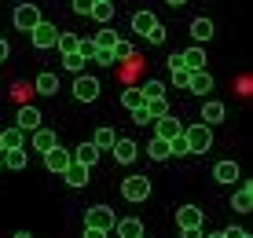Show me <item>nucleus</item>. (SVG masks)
<instances>
[{
	"label": "nucleus",
	"instance_id": "nucleus-1",
	"mask_svg": "<svg viewBox=\"0 0 253 238\" xmlns=\"http://www.w3.org/2000/svg\"><path fill=\"white\" fill-rule=\"evenodd\" d=\"M184 139H187V151L191 154H206L209 147H213V132H209V125H191V128H184Z\"/></svg>",
	"mask_w": 253,
	"mask_h": 238
},
{
	"label": "nucleus",
	"instance_id": "nucleus-2",
	"mask_svg": "<svg viewBox=\"0 0 253 238\" xmlns=\"http://www.w3.org/2000/svg\"><path fill=\"white\" fill-rule=\"evenodd\" d=\"M114 224H118V213L110 205H92L84 216V227H95V231H114Z\"/></svg>",
	"mask_w": 253,
	"mask_h": 238
},
{
	"label": "nucleus",
	"instance_id": "nucleus-3",
	"mask_svg": "<svg viewBox=\"0 0 253 238\" xmlns=\"http://www.w3.org/2000/svg\"><path fill=\"white\" fill-rule=\"evenodd\" d=\"M121 198L125 201H147L151 198V180H147V176H128V180L121 183Z\"/></svg>",
	"mask_w": 253,
	"mask_h": 238
},
{
	"label": "nucleus",
	"instance_id": "nucleus-4",
	"mask_svg": "<svg viewBox=\"0 0 253 238\" xmlns=\"http://www.w3.org/2000/svg\"><path fill=\"white\" fill-rule=\"evenodd\" d=\"M41 19H44V15H41V7H37V4H19V7H15V15H11L15 30H22V33H30Z\"/></svg>",
	"mask_w": 253,
	"mask_h": 238
},
{
	"label": "nucleus",
	"instance_id": "nucleus-5",
	"mask_svg": "<svg viewBox=\"0 0 253 238\" xmlns=\"http://www.w3.org/2000/svg\"><path fill=\"white\" fill-rule=\"evenodd\" d=\"M30 40H33V48H55V40H59V26H51V22H44L41 19L37 26L30 30Z\"/></svg>",
	"mask_w": 253,
	"mask_h": 238
},
{
	"label": "nucleus",
	"instance_id": "nucleus-6",
	"mask_svg": "<svg viewBox=\"0 0 253 238\" xmlns=\"http://www.w3.org/2000/svg\"><path fill=\"white\" fill-rule=\"evenodd\" d=\"M74 95L81 103H92L99 95V77H88V74H77L74 77Z\"/></svg>",
	"mask_w": 253,
	"mask_h": 238
},
{
	"label": "nucleus",
	"instance_id": "nucleus-7",
	"mask_svg": "<svg viewBox=\"0 0 253 238\" xmlns=\"http://www.w3.org/2000/svg\"><path fill=\"white\" fill-rule=\"evenodd\" d=\"M231 209L235 213H253V180L239 183V191L231 195Z\"/></svg>",
	"mask_w": 253,
	"mask_h": 238
},
{
	"label": "nucleus",
	"instance_id": "nucleus-8",
	"mask_svg": "<svg viewBox=\"0 0 253 238\" xmlns=\"http://www.w3.org/2000/svg\"><path fill=\"white\" fill-rule=\"evenodd\" d=\"M154 128H158V139H165V143H169V139H176L180 132H184V125H180L176 114H165V118H158V121H154Z\"/></svg>",
	"mask_w": 253,
	"mask_h": 238
},
{
	"label": "nucleus",
	"instance_id": "nucleus-9",
	"mask_svg": "<svg viewBox=\"0 0 253 238\" xmlns=\"http://www.w3.org/2000/svg\"><path fill=\"white\" fill-rule=\"evenodd\" d=\"M110 151H114V158H118V165H132V161H136V154H139V147L132 143V139L118 136V139H114V147H110Z\"/></svg>",
	"mask_w": 253,
	"mask_h": 238
},
{
	"label": "nucleus",
	"instance_id": "nucleus-10",
	"mask_svg": "<svg viewBox=\"0 0 253 238\" xmlns=\"http://www.w3.org/2000/svg\"><path fill=\"white\" fill-rule=\"evenodd\" d=\"M70 161H74V158H70L63 147H51V151L44 154V165H48V172H55V176H63L66 169H70Z\"/></svg>",
	"mask_w": 253,
	"mask_h": 238
},
{
	"label": "nucleus",
	"instance_id": "nucleus-11",
	"mask_svg": "<svg viewBox=\"0 0 253 238\" xmlns=\"http://www.w3.org/2000/svg\"><path fill=\"white\" fill-rule=\"evenodd\" d=\"M180 63H184V70H191V74H198V70H206V48H187L180 51Z\"/></svg>",
	"mask_w": 253,
	"mask_h": 238
},
{
	"label": "nucleus",
	"instance_id": "nucleus-12",
	"mask_svg": "<svg viewBox=\"0 0 253 238\" xmlns=\"http://www.w3.org/2000/svg\"><path fill=\"white\" fill-rule=\"evenodd\" d=\"M15 128H22V132H37V128H41V110H37V107H22V110H19V118H15Z\"/></svg>",
	"mask_w": 253,
	"mask_h": 238
},
{
	"label": "nucleus",
	"instance_id": "nucleus-13",
	"mask_svg": "<svg viewBox=\"0 0 253 238\" xmlns=\"http://www.w3.org/2000/svg\"><path fill=\"white\" fill-rule=\"evenodd\" d=\"M176 224H180V231H184V227H202V209L198 205H180L176 209Z\"/></svg>",
	"mask_w": 253,
	"mask_h": 238
},
{
	"label": "nucleus",
	"instance_id": "nucleus-14",
	"mask_svg": "<svg viewBox=\"0 0 253 238\" xmlns=\"http://www.w3.org/2000/svg\"><path fill=\"white\" fill-rule=\"evenodd\" d=\"M213 33H216L213 19H195V22H191V37H195V44H198V48H202L206 40H213Z\"/></svg>",
	"mask_w": 253,
	"mask_h": 238
},
{
	"label": "nucleus",
	"instance_id": "nucleus-15",
	"mask_svg": "<svg viewBox=\"0 0 253 238\" xmlns=\"http://www.w3.org/2000/svg\"><path fill=\"white\" fill-rule=\"evenodd\" d=\"M224 114H228V110H224L220 99H206V103H202V125H220Z\"/></svg>",
	"mask_w": 253,
	"mask_h": 238
},
{
	"label": "nucleus",
	"instance_id": "nucleus-16",
	"mask_svg": "<svg viewBox=\"0 0 253 238\" xmlns=\"http://www.w3.org/2000/svg\"><path fill=\"white\" fill-rule=\"evenodd\" d=\"M213 180L235 187V180H239V165H235V161H216V165H213Z\"/></svg>",
	"mask_w": 253,
	"mask_h": 238
},
{
	"label": "nucleus",
	"instance_id": "nucleus-17",
	"mask_svg": "<svg viewBox=\"0 0 253 238\" xmlns=\"http://www.w3.org/2000/svg\"><path fill=\"white\" fill-rule=\"evenodd\" d=\"M0 147H4V151H22V147H26V132L22 128H4V132H0Z\"/></svg>",
	"mask_w": 253,
	"mask_h": 238
},
{
	"label": "nucleus",
	"instance_id": "nucleus-18",
	"mask_svg": "<svg viewBox=\"0 0 253 238\" xmlns=\"http://www.w3.org/2000/svg\"><path fill=\"white\" fill-rule=\"evenodd\" d=\"M114 231H118V238H143V224L136 216H125L114 224Z\"/></svg>",
	"mask_w": 253,
	"mask_h": 238
},
{
	"label": "nucleus",
	"instance_id": "nucleus-19",
	"mask_svg": "<svg viewBox=\"0 0 253 238\" xmlns=\"http://www.w3.org/2000/svg\"><path fill=\"white\" fill-rule=\"evenodd\" d=\"M51 147H59V136L51 128H37L33 132V151H41V154H48Z\"/></svg>",
	"mask_w": 253,
	"mask_h": 238
},
{
	"label": "nucleus",
	"instance_id": "nucleus-20",
	"mask_svg": "<svg viewBox=\"0 0 253 238\" xmlns=\"http://www.w3.org/2000/svg\"><path fill=\"white\" fill-rule=\"evenodd\" d=\"M158 26V19H154V11H136L132 15V33H139V37H147V33Z\"/></svg>",
	"mask_w": 253,
	"mask_h": 238
},
{
	"label": "nucleus",
	"instance_id": "nucleus-21",
	"mask_svg": "<svg viewBox=\"0 0 253 238\" xmlns=\"http://www.w3.org/2000/svg\"><path fill=\"white\" fill-rule=\"evenodd\" d=\"M187 92H195V95H206V92H213V77H209L206 70L191 74V81H187Z\"/></svg>",
	"mask_w": 253,
	"mask_h": 238
},
{
	"label": "nucleus",
	"instance_id": "nucleus-22",
	"mask_svg": "<svg viewBox=\"0 0 253 238\" xmlns=\"http://www.w3.org/2000/svg\"><path fill=\"white\" fill-rule=\"evenodd\" d=\"M33 88H37V95H55L59 92V77L55 74H37V81H33Z\"/></svg>",
	"mask_w": 253,
	"mask_h": 238
},
{
	"label": "nucleus",
	"instance_id": "nucleus-23",
	"mask_svg": "<svg viewBox=\"0 0 253 238\" xmlns=\"http://www.w3.org/2000/svg\"><path fill=\"white\" fill-rule=\"evenodd\" d=\"M63 180L70 183V187H84V183H88V169L77 165V161H70V169L63 172Z\"/></svg>",
	"mask_w": 253,
	"mask_h": 238
},
{
	"label": "nucleus",
	"instance_id": "nucleus-24",
	"mask_svg": "<svg viewBox=\"0 0 253 238\" xmlns=\"http://www.w3.org/2000/svg\"><path fill=\"white\" fill-rule=\"evenodd\" d=\"M74 161L84 165V169H92V165L99 161V151H95L92 143H81V147H77V154H74Z\"/></svg>",
	"mask_w": 253,
	"mask_h": 238
},
{
	"label": "nucleus",
	"instance_id": "nucleus-25",
	"mask_svg": "<svg viewBox=\"0 0 253 238\" xmlns=\"http://www.w3.org/2000/svg\"><path fill=\"white\" fill-rule=\"evenodd\" d=\"M147 154H151V161H169V143H165V139H158V136H154L151 139V143H147Z\"/></svg>",
	"mask_w": 253,
	"mask_h": 238
},
{
	"label": "nucleus",
	"instance_id": "nucleus-26",
	"mask_svg": "<svg viewBox=\"0 0 253 238\" xmlns=\"http://www.w3.org/2000/svg\"><path fill=\"white\" fill-rule=\"evenodd\" d=\"M26 161H30L26 147H22V151H4V165H7V169H15V172H19V169H26Z\"/></svg>",
	"mask_w": 253,
	"mask_h": 238
},
{
	"label": "nucleus",
	"instance_id": "nucleus-27",
	"mask_svg": "<svg viewBox=\"0 0 253 238\" xmlns=\"http://www.w3.org/2000/svg\"><path fill=\"white\" fill-rule=\"evenodd\" d=\"M143 107H147V114H151V121H158V118H165V114H172L169 103H165V95H158V99H147Z\"/></svg>",
	"mask_w": 253,
	"mask_h": 238
},
{
	"label": "nucleus",
	"instance_id": "nucleus-28",
	"mask_svg": "<svg viewBox=\"0 0 253 238\" xmlns=\"http://www.w3.org/2000/svg\"><path fill=\"white\" fill-rule=\"evenodd\" d=\"M114 128H99V132H95V136H92V147H95V151H110V147H114Z\"/></svg>",
	"mask_w": 253,
	"mask_h": 238
},
{
	"label": "nucleus",
	"instance_id": "nucleus-29",
	"mask_svg": "<svg viewBox=\"0 0 253 238\" xmlns=\"http://www.w3.org/2000/svg\"><path fill=\"white\" fill-rule=\"evenodd\" d=\"M92 44H95V48H114V44H118V33L110 30V26H99V33L92 37Z\"/></svg>",
	"mask_w": 253,
	"mask_h": 238
},
{
	"label": "nucleus",
	"instance_id": "nucleus-30",
	"mask_svg": "<svg viewBox=\"0 0 253 238\" xmlns=\"http://www.w3.org/2000/svg\"><path fill=\"white\" fill-rule=\"evenodd\" d=\"M88 19H95L99 26H107L110 19H114V4H92V11H88Z\"/></svg>",
	"mask_w": 253,
	"mask_h": 238
},
{
	"label": "nucleus",
	"instance_id": "nucleus-31",
	"mask_svg": "<svg viewBox=\"0 0 253 238\" xmlns=\"http://www.w3.org/2000/svg\"><path fill=\"white\" fill-rule=\"evenodd\" d=\"M139 92H143V103H147V99H158V95H165V84L158 81V77H151V81L139 88Z\"/></svg>",
	"mask_w": 253,
	"mask_h": 238
},
{
	"label": "nucleus",
	"instance_id": "nucleus-32",
	"mask_svg": "<svg viewBox=\"0 0 253 238\" xmlns=\"http://www.w3.org/2000/svg\"><path fill=\"white\" fill-rule=\"evenodd\" d=\"M77 40H81V37H74V33H59L55 48L63 51V55H74V51H77Z\"/></svg>",
	"mask_w": 253,
	"mask_h": 238
},
{
	"label": "nucleus",
	"instance_id": "nucleus-33",
	"mask_svg": "<svg viewBox=\"0 0 253 238\" xmlns=\"http://www.w3.org/2000/svg\"><path fill=\"white\" fill-rule=\"evenodd\" d=\"M121 107H128V110L143 107V92H139V88H128V92H121Z\"/></svg>",
	"mask_w": 253,
	"mask_h": 238
},
{
	"label": "nucleus",
	"instance_id": "nucleus-34",
	"mask_svg": "<svg viewBox=\"0 0 253 238\" xmlns=\"http://www.w3.org/2000/svg\"><path fill=\"white\" fill-rule=\"evenodd\" d=\"M63 70H66V74H84V59L81 55H77V51H74V55H63Z\"/></svg>",
	"mask_w": 253,
	"mask_h": 238
},
{
	"label": "nucleus",
	"instance_id": "nucleus-35",
	"mask_svg": "<svg viewBox=\"0 0 253 238\" xmlns=\"http://www.w3.org/2000/svg\"><path fill=\"white\" fill-rule=\"evenodd\" d=\"M92 63H99V66H114V51H110V48H95V51H92Z\"/></svg>",
	"mask_w": 253,
	"mask_h": 238
},
{
	"label": "nucleus",
	"instance_id": "nucleus-36",
	"mask_svg": "<svg viewBox=\"0 0 253 238\" xmlns=\"http://www.w3.org/2000/svg\"><path fill=\"white\" fill-rule=\"evenodd\" d=\"M110 51H114V63L118 59H132V40H118Z\"/></svg>",
	"mask_w": 253,
	"mask_h": 238
},
{
	"label": "nucleus",
	"instance_id": "nucleus-37",
	"mask_svg": "<svg viewBox=\"0 0 253 238\" xmlns=\"http://www.w3.org/2000/svg\"><path fill=\"white\" fill-rule=\"evenodd\" d=\"M169 74H172V84H176V88H187V81H191V70L176 66V70H169Z\"/></svg>",
	"mask_w": 253,
	"mask_h": 238
},
{
	"label": "nucleus",
	"instance_id": "nucleus-38",
	"mask_svg": "<svg viewBox=\"0 0 253 238\" xmlns=\"http://www.w3.org/2000/svg\"><path fill=\"white\" fill-rule=\"evenodd\" d=\"M165 37H169V30H165V26L158 22V26H154V30L151 33H147V40H151V44H165Z\"/></svg>",
	"mask_w": 253,
	"mask_h": 238
},
{
	"label": "nucleus",
	"instance_id": "nucleus-39",
	"mask_svg": "<svg viewBox=\"0 0 253 238\" xmlns=\"http://www.w3.org/2000/svg\"><path fill=\"white\" fill-rule=\"evenodd\" d=\"M132 121H136V125H154L151 114H147V107H136V110H132Z\"/></svg>",
	"mask_w": 253,
	"mask_h": 238
},
{
	"label": "nucleus",
	"instance_id": "nucleus-40",
	"mask_svg": "<svg viewBox=\"0 0 253 238\" xmlns=\"http://www.w3.org/2000/svg\"><path fill=\"white\" fill-rule=\"evenodd\" d=\"M70 7H74V15H88L92 11V0H70Z\"/></svg>",
	"mask_w": 253,
	"mask_h": 238
},
{
	"label": "nucleus",
	"instance_id": "nucleus-41",
	"mask_svg": "<svg viewBox=\"0 0 253 238\" xmlns=\"http://www.w3.org/2000/svg\"><path fill=\"white\" fill-rule=\"evenodd\" d=\"M180 238H206V235H202V227H184Z\"/></svg>",
	"mask_w": 253,
	"mask_h": 238
},
{
	"label": "nucleus",
	"instance_id": "nucleus-42",
	"mask_svg": "<svg viewBox=\"0 0 253 238\" xmlns=\"http://www.w3.org/2000/svg\"><path fill=\"white\" fill-rule=\"evenodd\" d=\"M7 55H11V44H7L4 37H0V63H7Z\"/></svg>",
	"mask_w": 253,
	"mask_h": 238
},
{
	"label": "nucleus",
	"instance_id": "nucleus-43",
	"mask_svg": "<svg viewBox=\"0 0 253 238\" xmlns=\"http://www.w3.org/2000/svg\"><path fill=\"white\" fill-rule=\"evenodd\" d=\"M110 231H95V227H84V238H107Z\"/></svg>",
	"mask_w": 253,
	"mask_h": 238
},
{
	"label": "nucleus",
	"instance_id": "nucleus-44",
	"mask_svg": "<svg viewBox=\"0 0 253 238\" xmlns=\"http://www.w3.org/2000/svg\"><path fill=\"white\" fill-rule=\"evenodd\" d=\"M165 4H169V7H184L187 0H165Z\"/></svg>",
	"mask_w": 253,
	"mask_h": 238
},
{
	"label": "nucleus",
	"instance_id": "nucleus-45",
	"mask_svg": "<svg viewBox=\"0 0 253 238\" xmlns=\"http://www.w3.org/2000/svg\"><path fill=\"white\" fill-rule=\"evenodd\" d=\"M206 238H224V231H209Z\"/></svg>",
	"mask_w": 253,
	"mask_h": 238
},
{
	"label": "nucleus",
	"instance_id": "nucleus-46",
	"mask_svg": "<svg viewBox=\"0 0 253 238\" xmlns=\"http://www.w3.org/2000/svg\"><path fill=\"white\" fill-rule=\"evenodd\" d=\"M11 238H33V235L30 231H19V235H11Z\"/></svg>",
	"mask_w": 253,
	"mask_h": 238
},
{
	"label": "nucleus",
	"instance_id": "nucleus-47",
	"mask_svg": "<svg viewBox=\"0 0 253 238\" xmlns=\"http://www.w3.org/2000/svg\"><path fill=\"white\" fill-rule=\"evenodd\" d=\"M235 238H253V235H250V231H239V235H235Z\"/></svg>",
	"mask_w": 253,
	"mask_h": 238
},
{
	"label": "nucleus",
	"instance_id": "nucleus-48",
	"mask_svg": "<svg viewBox=\"0 0 253 238\" xmlns=\"http://www.w3.org/2000/svg\"><path fill=\"white\" fill-rule=\"evenodd\" d=\"M92 4H114V0H92Z\"/></svg>",
	"mask_w": 253,
	"mask_h": 238
},
{
	"label": "nucleus",
	"instance_id": "nucleus-49",
	"mask_svg": "<svg viewBox=\"0 0 253 238\" xmlns=\"http://www.w3.org/2000/svg\"><path fill=\"white\" fill-rule=\"evenodd\" d=\"M0 154H4V147H0Z\"/></svg>",
	"mask_w": 253,
	"mask_h": 238
}]
</instances>
